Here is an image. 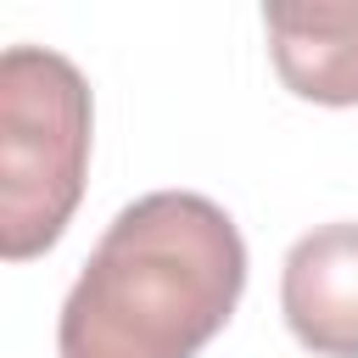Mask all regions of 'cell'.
Instances as JSON below:
<instances>
[{
	"label": "cell",
	"mask_w": 358,
	"mask_h": 358,
	"mask_svg": "<svg viewBox=\"0 0 358 358\" xmlns=\"http://www.w3.org/2000/svg\"><path fill=\"white\" fill-rule=\"evenodd\" d=\"M280 313L308 352L358 358V224H319L285 252Z\"/></svg>",
	"instance_id": "3"
},
{
	"label": "cell",
	"mask_w": 358,
	"mask_h": 358,
	"mask_svg": "<svg viewBox=\"0 0 358 358\" xmlns=\"http://www.w3.org/2000/svg\"><path fill=\"white\" fill-rule=\"evenodd\" d=\"M90 84L45 45L0 56V252L39 257L62 241L90 168Z\"/></svg>",
	"instance_id": "2"
},
{
	"label": "cell",
	"mask_w": 358,
	"mask_h": 358,
	"mask_svg": "<svg viewBox=\"0 0 358 358\" xmlns=\"http://www.w3.org/2000/svg\"><path fill=\"white\" fill-rule=\"evenodd\" d=\"M246 291L235 218L196 190L129 201L84 257L62 324V358H196Z\"/></svg>",
	"instance_id": "1"
},
{
	"label": "cell",
	"mask_w": 358,
	"mask_h": 358,
	"mask_svg": "<svg viewBox=\"0 0 358 358\" xmlns=\"http://www.w3.org/2000/svg\"><path fill=\"white\" fill-rule=\"evenodd\" d=\"M263 28L291 95L358 106V6H268Z\"/></svg>",
	"instance_id": "4"
}]
</instances>
